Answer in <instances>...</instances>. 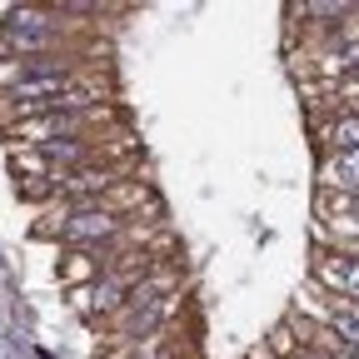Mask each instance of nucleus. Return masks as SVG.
I'll return each mask as SVG.
<instances>
[{"instance_id": "obj_1", "label": "nucleus", "mask_w": 359, "mask_h": 359, "mask_svg": "<svg viewBox=\"0 0 359 359\" xmlns=\"http://www.w3.org/2000/svg\"><path fill=\"white\" fill-rule=\"evenodd\" d=\"M309 290L325 299H359V255L309 245Z\"/></svg>"}]
</instances>
